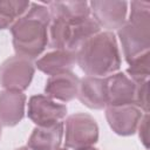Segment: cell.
<instances>
[{
    "label": "cell",
    "instance_id": "6da1fadb",
    "mask_svg": "<svg viewBox=\"0 0 150 150\" xmlns=\"http://www.w3.org/2000/svg\"><path fill=\"white\" fill-rule=\"evenodd\" d=\"M50 20V13L46 5L30 4L28 11L9 28L16 55L33 60L43 53L48 46Z\"/></svg>",
    "mask_w": 150,
    "mask_h": 150
},
{
    "label": "cell",
    "instance_id": "7a4b0ae2",
    "mask_svg": "<svg viewBox=\"0 0 150 150\" xmlns=\"http://www.w3.org/2000/svg\"><path fill=\"white\" fill-rule=\"evenodd\" d=\"M76 64L87 76L107 77L121 68V55L112 32H100L76 50Z\"/></svg>",
    "mask_w": 150,
    "mask_h": 150
},
{
    "label": "cell",
    "instance_id": "3957f363",
    "mask_svg": "<svg viewBox=\"0 0 150 150\" xmlns=\"http://www.w3.org/2000/svg\"><path fill=\"white\" fill-rule=\"evenodd\" d=\"M123 55L129 63L150 48V2L131 1L129 19L117 30Z\"/></svg>",
    "mask_w": 150,
    "mask_h": 150
},
{
    "label": "cell",
    "instance_id": "277c9868",
    "mask_svg": "<svg viewBox=\"0 0 150 150\" xmlns=\"http://www.w3.org/2000/svg\"><path fill=\"white\" fill-rule=\"evenodd\" d=\"M64 148L81 150L94 146L98 141V125L95 118L86 112H76L67 117Z\"/></svg>",
    "mask_w": 150,
    "mask_h": 150
},
{
    "label": "cell",
    "instance_id": "5b68a950",
    "mask_svg": "<svg viewBox=\"0 0 150 150\" xmlns=\"http://www.w3.org/2000/svg\"><path fill=\"white\" fill-rule=\"evenodd\" d=\"M35 66L32 60L15 55L0 64V86L7 90H26L34 76Z\"/></svg>",
    "mask_w": 150,
    "mask_h": 150
},
{
    "label": "cell",
    "instance_id": "8992f818",
    "mask_svg": "<svg viewBox=\"0 0 150 150\" xmlns=\"http://www.w3.org/2000/svg\"><path fill=\"white\" fill-rule=\"evenodd\" d=\"M27 115L36 127H48L66 117L67 107L47 95H34L28 101Z\"/></svg>",
    "mask_w": 150,
    "mask_h": 150
},
{
    "label": "cell",
    "instance_id": "52a82bcc",
    "mask_svg": "<svg viewBox=\"0 0 150 150\" xmlns=\"http://www.w3.org/2000/svg\"><path fill=\"white\" fill-rule=\"evenodd\" d=\"M128 2L117 0H94L89 2L93 19L108 32L120 29L127 21Z\"/></svg>",
    "mask_w": 150,
    "mask_h": 150
},
{
    "label": "cell",
    "instance_id": "ba28073f",
    "mask_svg": "<svg viewBox=\"0 0 150 150\" xmlns=\"http://www.w3.org/2000/svg\"><path fill=\"white\" fill-rule=\"evenodd\" d=\"M145 112L136 105L105 107V118L111 130L120 136H131L137 131L138 124Z\"/></svg>",
    "mask_w": 150,
    "mask_h": 150
},
{
    "label": "cell",
    "instance_id": "9c48e42d",
    "mask_svg": "<svg viewBox=\"0 0 150 150\" xmlns=\"http://www.w3.org/2000/svg\"><path fill=\"white\" fill-rule=\"evenodd\" d=\"M108 105H136L137 84L124 73H114L107 76ZM137 107V105H136Z\"/></svg>",
    "mask_w": 150,
    "mask_h": 150
},
{
    "label": "cell",
    "instance_id": "30bf717a",
    "mask_svg": "<svg viewBox=\"0 0 150 150\" xmlns=\"http://www.w3.org/2000/svg\"><path fill=\"white\" fill-rule=\"evenodd\" d=\"M77 98L89 109L100 110L108 104L107 77L84 76L80 79Z\"/></svg>",
    "mask_w": 150,
    "mask_h": 150
},
{
    "label": "cell",
    "instance_id": "8fae6325",
    "mask_svg": "<svg viewBox=\"0 0 150 150\" xmlns=\"http://www.w3.org/2000/svg\"><path fill=\"white\" fill-rule=\"evenodd\" d=\"M26 95L18 90L0 91V124L14 127L25 116Z\"/></svg>",
    "mask_w": 150,
    "mask_h": 150
},
{
    "label": "cell",
    "instance_id": "7c38bea8",
    "mask_svg": "<svg viewBox=\"0 0 150 150\" xmlns=\"http://www.w3.org/2000/svg\"><path fill=\"white\" fill-rule=\"evenodd\" d=\"M80 79L71 71L49 76L46 81L45 94L61 102H69L77 97Z\"/></svg>",
    "mask_w": 150,
    "mask_h": 150
},
{
    "label": "cell",
    "instance_id": "4fadbf2b",
    "mask_svg": "<svg viewBox=\"0 0 150 150\" xmlns=\"http://www.w3.org/2000/svg\"><path fill=\"white\" fill-rule=\"evenodd\" d=\"M75 64L76 53L66 49H55L48 52L35 62V67L49 76L71 71Z\"/></svg>",
    "mask_w": 150,
    "mask_h": 150
},
{
    "label": "cell",
    "instance_id": "5bb4252c",
    "mask_svg": "<svg viewBox=\"0 0 150 150\" xmlns=\"http://www.w3.org/2000/svg\"><path fill=\"white\" fill-rule=\"evenodd\" d=\"M46 6L52 19L70 25L82 22L90 16V7L87 1H49Z\"/></svg>",
    "mask_w": 150,
    "mask_h": 150
},
{
    "label": "cell",
    "instance_id": "9a60e30c",
    "mask_svg": "<svg viewBox=\"0 0 150 150\" xmlns=\"http://www.w3.org/2000/svg\"><path fill=\"white\" fill-rule=\"evenodd\" d=\"M63 131L62 122L48 127H36L28 138L27 148L30 150H56L61 146Z\"/></svg>",
    "mask_w": 150,
    "mask_h": 150
},
{
    "label": "cell",
    "instance_id": "2e32d148",
    "mask_svg": "<svg viewBox=\"0 0 150 150\" xmlns=\"http://www.w3.org/2000/svg\"><path fill=\"white\" fill-rule=\"evenodd\" d=\"M101 32V27L97 25V22L89 16L82 22L71 25V32H70V39L67 46V50L75 52L81 47V45L94 36L95 34Z\"/></svg>",
    "mask_w": 150,
    "mask_h": 150
},
{
    "label": "cell",
    "instance_id": "e0dca14e",
    "mask_svg": "<svg viewBox=\"0 0 150 150\" xmlns=\"http://www.w3.org/2000/svg\"><path fill=\"white\" fill-rule=\"evenodd\" d=\"M29 6V1H0V29L11 28V26L28 11Z\"/></svg>",
    "mask_w": 150,
    "mask_h": 150
},
{
    "label": "cell",
    "instance_id": "ac0fdd59",
    "mask_svg": "<svg viewBox=\"0 0 150 150\" xmlns=\"http://www.w3.org/2000/svg\"><path fill=\"white\" fill-rule=\"evenodd\" d=\"M71 25L61 20L52 19L48 27V46L55 49H66L70 39Z\"/></svg>",
    "mask_w": 150,
    "mask_h": 150
},
{
    "label": "cell",
    "instance_id": "d6986e66",
    "mask_svg": "<svg viewBox=\"0 0 150 150\" xmlns=\"http://www.w3.org/2000/svg\"><path fill=\"white\" fill-rule=\"evenodd\" d=\"M128 77H130L135 83H142L149 81L150 75V52H145L139 56L135 57L129 62L127 69Z\"/></svg>",
    "mask_w": 150,
    "mask_h": 150
},
{
    "label": "cell",
    "instance_id": "ffe728a7",
    "mask_svg": "<svg viewBox=\"0 0 150 150\" xmlns=\"http://www.w3.org/2000/svg\"><path fill=\"white\" fill-rule=\"evenodd\" d=\"M136 84V105L143 112H149V81Z\"/></svg>",
    "mask_w": 150,
    "mask_h": 150
},
{
    "label": "cell",
    "instance_id": "44dd1931",
    "mask_svg": "<svg viewBox=\"0 0 150 150\" xmlns=\"http://www.w3.org/2000/svg\"><path fill=\"white\" fill-rule=\"evenodd\" d=\"M137 131H138V136H139L141 142L148 149L149 148V112H145L143 115V117L138 124Z\"/></svg>",
    "mask_w": 150,
    "mask_h": 150
},
{
    "label": "cell",
    "instance_id": "7402d4cb",
    "mask_svg": "<svg viewBox=\"0 0 150 150\" xmlns=\"http://www.w3.org/2000/svg\"><path fill=\"white\" fill-rule=\"evenodd\" d=\"M81 150H98V149H96L94 146H90V148H86V149H81Z\"/></svg>",
    "mask_w": 150,
    "mask_h": 150
},
{
    "label": "cell",
    "instance_id": "603a6c76",
    "mask_svg": "<svg viewBox=\"0 0 150 150\" xmlns=\"http://www.w3.org/2000/svg\"><path fill=\"white\" fill-rule=\"evenodd\" d=\"M15 150H30V149H28L27 146H21V148H18V149H15Z\"/></svg>",
    "mask_w": 150,
    "mask_h": 150
},
{
    "label": "cell",
    "instance_id": "cb8c5ba5",
    "mask_svg": "<svg viewBox=\"0 0 150 150\" xmlns=\"http://www.w3.org/2000/svg\"><path fill=\"white\" fill-rule=\"evenodd\" d=\"M56 150H68V149H67V148H61V146H60V148L56 149Z\"/></svg>",
    "mask_w": 150,
    "mask_h": 150
},
{
    "label": "cell",
    "instance_id": "d4e9b609",
    "mask_svg": "<svg viewBox=\"0 0 150 150\" xmlns=\"http://www.w3.org/2000/svg\"><path fill=\"white\" fill-rule=\"evenodd\" d=\"M0 137H1V124H0Z\"/></svg>",
    "mask_w": 150,
    "mask_h": 150
}]
</instances>
